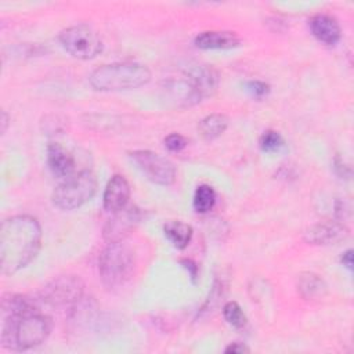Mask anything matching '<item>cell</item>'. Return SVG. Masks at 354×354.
I'll list each match as a JSON object with an SVG mask.
<instances>
[{"label": "cell", "instance_id": "obj_1", "mask_svg": "<svg viewBox=\"0 0 354 354\" xmlns=\"http://www.w3.org/2000/svg\"><path fill=\"white\" fill-rule=\"evenodd\" d=\"M41 245V227L29 214L6 218L0 225V268L12 275L35 260Z\"/></svg>", "mask_w": 354, "mask_h": 354}, {"label": "cell", "instance_id": "obj_2", "mask_svg": "<svg viewBox=\"0 0 354 354\" xmlns=\"http://www.w3.org/2000/svg\"><path fill=\"white\" fill-rule=\"evenodd\" d=\"M51 332V318L40 310L24 314H1V346L25 351L41 344Z\"/></svg>", "mask_w": 354, "mask_h": 354}, {"label": "cell", "instance_id": "obj_3", "mask_svg": "<svg viewBox=\"0 0 354 354\" xmlns=\"http://www.w3.org/2000/svg\"><path fill=\"white\" fill-rule=\"evenodd\" d=\"M151 80V71L137 62H115L94 69L88 77L97 91H122L138 88Z\"/></svg>", "mask_w": 354, "mask_h": 354}, {"label": "cell", "instance_id": "obj_4", "mask_svg": "<svg viewBox=\"0 0 354 354\" xmlns=\"http://www.w3.org/2000/svg\"><path fill=\"white\" fill-rule=\"evenodd\" d=\"M134 267V252L123 241L108 243L98 259L100 278L109 289L124 285L131 278Z\"/></svg>", "mask_w": 354, "mask_h": 354}, {"label": "cell", "instance_id": "obj_5", "mask_svg": "<svg viewBox=\"0 0 354 354\" xmlns=\"http://www.w3.org/2000/svg\"><path fill=\"white\" fill-rule=\"evenodd\" d=\"M97 192V178L90 170L71 174L53 192V203L61 210H73L88 202Z\"/></svg>", "mask_w": 354, "mask_h": 354}, {"label": "cell", "instance_id": "obj_6", "mask_svg": "<svg viewBox=\"0 0 354 354\" xmlns=\"http://www.w3.org/2000/svg\"><path fill=\"white\" fill-rule=\"evenodd\" d=\"M58 39L66 53L79 59L95 58L102 51V40L100 35L86 24L64 29Z\"/></svg>", "mask_w": 354, "mask_h": 354}, {"label": "cell", "instance_id": "obj_7", "mask_svg": "<svg viewBox=\"0 0 354 354\" xmlns=\"http://www.w3.org/2000/svg\"><path fill=\"white\" fill-rule=\"evenodd\" d=\"M129 156L149 181L158 185H170L174 183L176 167L165 156L148 149L133 151Z\"/></svg>", "mask_w": 354, "mask_h": 354}, {"label": "cell", "instance_id": "obj_8", "mask_svg": "<svg viewBox=\"0 0 354 354\" xmlns=\"http://www.w3.org/2000/svg\"><path fill=\"white\" fill-rule=\"evenodd\" d=\"M83 290L84 285L79 277L59 275L43 286L40 297L51 306H71L82 299Z\"/></svg>", "mask_w": 354, "mask_h": 354}, {"label": "cell", "instance_id": "obj_9", "mask_svg": "<svg viewBox=\"0 0 354 354\" xmlns=\"http://www.w3.org/2000/svg\"><path fill=\"white\" fill-rule=\"evenodd\" d=\"M180 79L196 104L203 98L212 97L220 83L217 71L205 64L191 65L183 72Z\"/></svg>", "mask_w": 354, "mask_h": 354}, {"label": "cell", "instance_id": "obj_10", "mask_svg": "<svg viewBox=\"0 0 354 354\" xmlns=\"http://www.w3.org/2000/svg\"><path fill=\"white\" fill-rule=\"evenodd\" d=\"M112 214L113 216L106 221L102 230V236L108 243L123 241L138 225L141 220L140 209L129 205L124 209Z\"/></svg>", "mask_w": 354, "mask_h": 354}, {"label": "cell", "instance_id": "obj_11", "mask_svg": "<svg viewBox=\"0 0 354 354\" xmlns=\"http://www.w3.org/2000/svg\"><path fill=\"white\" fill-rule=\"evenodd\" d=\"M348 236V228L339 221H321L304 232V241L311 245H336Z\"/></svg>", "mask_w": 354, "mask_h": 354}, {"label": "cell", "instance_id": "obj_12", "mask_svg": "<svg viewBox=\"0 0 354 354\" xmlns=\"http://www.w3.org/2000/svg\"><path fill=\"white\" fill-rule=\"evenodd\" d=\"M129 198H130V185L127 180L120 174L112 176L105 187L104 196H102L105 210H108L109 213H116L124 209L129 203Z\"/></svg>", "mask_w": 354, "mask_h": 354}, {"label": "cell", "instance_id": "obj_13", "mask_svg": "<svg viewBox=\"0 0 354 354\" xmlns=\"http://www.w3.org/2000/svg\"><path fill=\"white\" fill-rule=\"evenodd\" d=\"M47 165L51 173L58 178H66L73 174L75 159L61 144L51 142L47 147Z\"/></svg>", "mask_w": 354, "mask_h": 354}, {"label": "cell", "instance_id": "obj_14", "mask_svg": "<svg viewBox=\"0 0 354 354\" xmlns=\"http://www.w3.org/2000/svg\"><path fill=\"white\" fill-rule=\"evenodd\" d=\"M310 30L321 43L333 46L340 40L342 30L337 21L328 14H317L310 19Z\"/></svg>", "mask_w": 354, "mask_h": 354}, {"label": "cell", "instance_id": "obj_15", "mask_svg": "<svg viewBox=\"0 0 354 354\" xmlns=\"http://www.w3.org/2000/svg\"><path fill=\"white\" fill-rule=\"evenodd\" d=\"M239 43L238 35L227 30L202 32L195 37V46L202 50H228L238 47Z\"/></svg>", "mask_w": 354, "mask_h": 354}, {"label": "cell", "instance_id": "obj_16", "mask_svg": "<svg viewBox=\"0 0 354 354\" xmlns=\"http://www.w3.org/2000/svg\"><path fill=\"white\" fill-rule=\"evenodd\" d=\"M297 290L306 300L321 299L326 293V283L314 272H303L297 278Z\"/></svg>", "mask_w": 354, "mask_h": 354}, {"label": "cell", "instance_id": "obj_17", "mask_svg": "<svg viewBox=\"0 0 354 354\" xmlns=\"http://www.w3.org/2000/svg\"><path fill=\"white\" fill-rule=\"evenodd\" d=\"M165 236L177 249H184L188 246L192 238V227L181 220H169L163 225Z\"/></svg>", "mask_w": 354, "mask_h": 354}, {"label": "cell", "instance_id": "obj_18", "mask_svg": "<svg viewBox=\"0 0 354 354\" xmlns=\"http://www.w3.org/2000/svg\"><path fill=\"white\" fill-rule=\"evenodd\" d=\"M228 116L224 113H212L203 118L198 124V131L201 137L206 141L218 138L228 127Z\"/></svg>", "mask_w": 354, "mask_h": 354}, {"label": "cell", "instance_id": "obj_19", "mask_svg": "<svg viewBox=\"0 0 354 354\" xmlns=\"http://www.w3.org/2000/svg\"><path fill=\"white\" fill-rule=\"evenodd\" d=\"M214 203H216V191L207 184L198 185L194 192V199H192L195 212L207 213L213 209Z\"/></svg>", "mask_w": 354, "mask_h": 354}, {"label": "cell", "instance_id": "obj_20", "mask_svg": "<svg viewBox=\"0 0 354 354\" xmlns=\"http://www.w3.org/2000/svg\"><path fill=\"white\" fill-rule=\"evenodd\" d=\"M223 314L225 321L236 329H241L246 325V315L236 301L225 303L223 307Z\"/></svg>", "mask_w": 354, "mask_h": 354}, {"label": "cell", "instance_id": "obj_21", "mask_svg": "<svg viewBox=\"0 0 354 354\" xmlns=\"http://www.w3.org/2000/svg\"><path fill=\"white\" fill-rule=\"evenodd\" d=\"M283 147L282 136L275 130H267L260 137V148L263 152L272 153Z\"/></svg>", "mask_w": 354, "mask_h": 354}, {"label": "cell", "instance_id": "obj_22", "mask_svg": "<svg viewBox=\"0 0 354 354\" xmlns=\"http://www.w3.org/2000/svg\"><path fill=\"white\" fill-rule=\"evenodd\" d=\"M187 144H188L187 138L178 133H171L165 137V147L170 152H180L187 147Z\"/></svg>", "mask_w": 354, "mask_h": 354}, {"label": "cell", "instance_id": "obj_23", "mask_svg": "<svg viewBox=\"0 0 354 354\" xmlns=\"http://www.w3.org/2000/svg\"><path fill=\"white\" fill-rule=\"evenodd\" d=\"M246 90L254 97V98H263L270 93V86L260 80H250L246 83Z\"/></svg>", "mask_w": 354, "mask_h": 354}, {"label": "cell", "instance_id": "obj_24", "mask_svg": "<svg viewBox=\"0 0 354 354\" xmlns=\"http://www.w3.org/2000/svg\"><path fill=\"white\" fill-rule=\"evenodd\" d=\"M181 264H183V267L189 272L192 282H196V278H198V266H196L192 260H189V259H183V260H181Z\"/></svg>", "mask_w": 354, "mask_h": 354}, {"label": "cell", "instance_id": "obj_25", "mask_svg": "<svg viewBox=\"0 0 354 354\" xmlns=\"http://www.w3.org/2000/svg\"><path fill=\"white\" fill-rule=\"evenodd\" d=\"M227 354H243V353H249V348L243 344V343H238V342H235V343H231L228 347H225V350H224Z\"/></svg>", "mask_w": 354, "mask_h": 354}, {"label": "cell", "instance_id": "obj_26", "mask_svg": "<svg viewBox=\"0 0 354 354\" xmlns=\"http://www.w3.org/2000/svg\"><path fill=\"white\" fill-rule=\"evenodd\" d=\"M342 263L348 268V270H353V250L351 249H348V250H346L344 253H343V256H342Z\"/></svg>", "mask_w": 354, "mask_h": 354}, {"label": "cell", "instance_id": "obj_27", "mask_svg": "<svg viewBox=\"0 0 354 354\" xmlns=\"http://www.w3.org/2000/svg\"><path fill=\"white\" fill-rule=\"evenodd\" d=\"M1 134L6 133V129L8 126V115L6 113V111H1Z\"/></svg>", "mask_w": 354, "mask_h": 354}]
</instances>
